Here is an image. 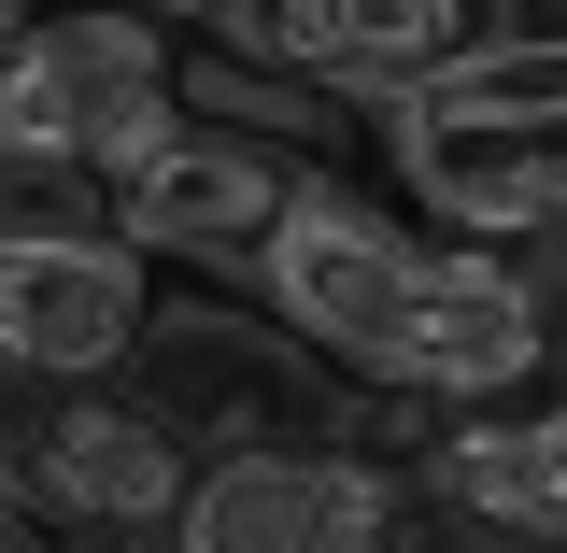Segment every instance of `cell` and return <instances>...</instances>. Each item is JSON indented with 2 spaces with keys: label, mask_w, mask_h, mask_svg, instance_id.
Wrapping results in <instances>:
<instances>
[{
  "label": "cell",
  "mask_w": 567,
  "mask_h": 553,
  "mask_svg": "<svg viewBox=\"0 0 567 553\" xmlns=\"http://www.w3.org/2000/svg\"><path fill=\"white\" fill-rule=\"evenodd\" d=\"M256 284H270V313L312 355H341L354 383L425 398V412H496V398H525L539 355H554V313H539V284L511 270V256L398 242L383 213L327 199V185L270 227Z\"/></svg>",
  "instance_id": "1"
},
{
  "label": "cell",
  "mask_w": 567,
  "mask_h": 553,
  "mask_svg": "<svg viewBox=\"0 0 567 553\" xmlns=\"http://www.w3.org/2000/svg\"><path fill=\"white\" fill-rule=\"evenodd\" d=\"M171 114H185V58L142 0H58V14L0 29V171L100 185Z\"/></svg>",
  "instance_id": "2"
},
{
  "label": "cell",
  "mask_w": 567,
  "mask_h": 553,
  "mask_svg": "<svg viewBox=\"0 0 567 553\" xmlns=\"http://www.w3.org/2000/svg\"><path fill=\"white\" fill-rule=\"evenodd\" d=\"M298 199H312L298 156H270L256 129H185V114L100 171V227H128L142 256H185V270H256Z\"/></svg>",
  "instance_id": "3"
},
{
  "label": "cell",
  "mask_w": 567,
  "mask_h": 553,
  "mask_svg": "<svg viewBox=\"0 0 567 553\" xmlns=\"http://www.w3.org/2000/svg\"><path fill=\"white\" fill-rule=\"evenodd\" d=\"M156 327V256L128 227H0V383H100Z\"/></svg>",
  "instance_id": "4"
},
{
  "label": "cell",
  "mask_w": 567,
  "mask_h": 553,
  "mask_svg": "<svg viewBox=\"0 0 567 553\" xmlns=\"http://www.w3.org/2000/svg\"><path fill=\"white\" fill-rule=\"evenodd\" d=\"M227 43L298 85H354V100H412L440 71H468L511 29V0H213Z\"/></svg>",
  "instance_id": "5"
},
{
  "label": "cell",
  "mask_w": 567,
  "mask_h": 553,
  "mask_svg": "<svg viewBox=\"0 0 567 553\" xmlns=\"http://www.w3.org/2000/svg\"><path fill=\"white\" fill-rule=\"evenodd\" d=\"M383 540H398L383 469H354V454H284V440L199 469L185 511H171V553H383Z\"/></svg>",
  "instance_id": "6"
},
{
  "label": "cell",
  "mask_w": 567,
  "mask_h": 553,
  "mask_svg": "<svg viewBox=\"0 0 567 553\" xmlns=\"http://www.w3.org/2000/svg\"><path fill=\"white\" fill-rule=\"evenodd\" d=\"M185 440L156 412H114V398H71V412H43V440H29V496L58 511V525H85V540H156L171 511H185Z\"/></svg>",
  "instance_id": "7"
},
{
  "label": "cell",
  "mask_w": 567,
  "mask_h": 553,
  "mask_svg": "<svg viewBox=\"0 0 567 553\" xmlns=\"http://www.w3.org/2000/svg\"><path fill=\"white\" fill-rule=\"evenodd\" d=\"M398 129V171L454 227L483 242H567V114L554 129H425V114H383Z\"/></svg>",
  "instance_id": "8"
},
{
  "label": "cell",
  "mask_w": 567,
  "mask_h": 553,
  "mask_svg": "<svg viewBox=\"0 0 567 553\" xmlns=\"http://www.w3.org/2000/svg\"><path fill=\"white\" fill-rule=\"evenodd\" d=\"M425 483L496 540H567V412H454Z\"/></svg>",
  "instance_id": "9"
},
{
  "label": "cell",
  "mask_w": 567,
  "mask_h": 553,
  "mask_svg": "<svg viewBox=\"0 0 567 553\" xmlns=\"http://www.w3.org/2000/svg\"><path fill=\"white\" fill-rule=\"evenodd\" d=\"M0 553H43V540H29V525H14V511H0Z\"/></svg>",
  "instance_id": "10"
},
{
  "label": "cell",
  "mask_w": 567,
  "mask_h": 553,
  "mask_svg": "<svg viewBox=\"0 0 567 553\" xmlns=\"http://www.w3.org/2000/svg\"><path fill=\"white\" fill-rule=\"evenodd\" d=\"M554 256H567V242H554Z\"/></svg>",
  "instance_id": "11"
}]
</instances>
